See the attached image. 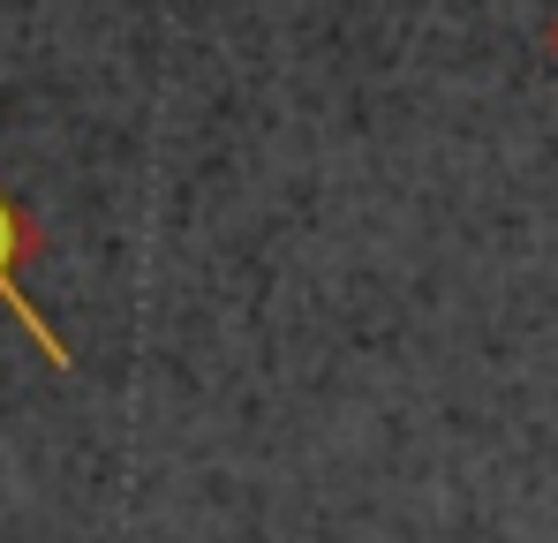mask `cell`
Wrapping results in <instances>:
<instances>
[{
	"label": "cell",
	"instance_id": "cell-1",
	"mask_svg": "<svg viewBox=\"0 0 558 543\" xmlns=\"http://www.w3.org/2000/svg\"><path fill=\"white\" fill-rule=\"evenodd\" d=\"M8 234H15V219H8V212H0V294H8V302H15V279H8V257H15V250H23V242H8Z\"/></svg>",
	"mask_w": 558,
	"mask_h": 543
},
{
	"label": "cell",
	"instance_id": "cell-2",
	"mask_svg": "<svg viewBox=\"0 0 558 543\" xmlns=\"http://www.w3.org/2000/svg\"><path fill=\"white\" fill-rule=\"evenodd\" d=\"M544 53H551V61H558V15H551V31H544Z\"/></svg>",
	"mask_w": 558,
	"mask_h": 543
}]
</instances>
